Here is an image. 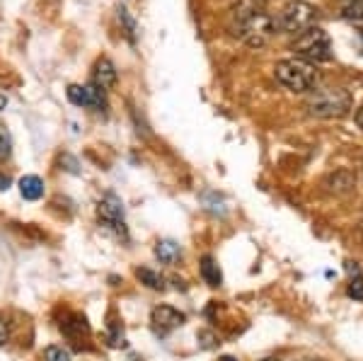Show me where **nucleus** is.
Segmentation results:
<instances>
[{
    "mask_svg": "<svg viewBox=\"0 0 363 361\" xmlns=\"http://www.w3.org/2000/svg\"><path fill=\"white\" fill-rule=\"evenodd\" d=\"M274 75L284 87H289L291 92H308L318 85L320 73L315 68V63L306 61V58H284L274 66Z\"/></svg>",
    "mask_w": 363,
    "mask_h": 361,
    "instance_id": "1",
    "label": "nucleus"
},
{
    "mask_svg": "<svg viewBox=\"0 0 363 361\" xmlns=\"http://www.w3.org/2000/svg\"><path fill=\"white\" fill-rule=\"evenodd\" d=\"M351 104H354V97H351L349 90H344V87H325V90H318L308 97L306 109L310 116L335 119V116L349 114Z\"/></svg>",
    "mask_w": 363,
    "mask_h": 361,
    "instance_id": "2",
    "label": "nucleus"
},
{
    "mask_svg": "<svg viewBox=\"0 0 363 361\" xmlns=\"http://www.w3.org/2000/svg\"><path fill=\"white\" fill-rule=\"evenodd\" d=\"M294 51L298 58H306L310 63L330 61L332 58V42L327 37L325 29L320 27H308L306 32L296 34Z\"/></svg>",
    "mask_w": 363,
    "mask_h": 361,
    "instance_id": "3",
    "label": "nucleus"
},
{
    "mask_svg": "<svg viewBox=\"0 0 363 361\" xmlns=\"http://www.w3.org/2000/svg\"><path fill=\"white\" fill-rule=\"evenodd\" d=\"M315 17H318V10L310 3H306V0H291L277 15V27L279 32L301 34L308 27H315Z\"/></svg>",
    "mask_w": 363,
    "mask_h": 361,
    "instance_id": "4",
    "label": "nucleus"
},
{
    "mask_svg": "<svg viewBox=\"0 0 363 361\" xmlns=\"http://www.w3.org/2000/svg\"><path fill=\"white\" fill-rule=\"evenodd\" d=\"M277 32H279L277 17L269 15V13H259V15L250 17L247 22H242L240 27L233 29V34L250 46H264Z\"/></svg>",
    "mask_w": 363,
    "mask_h": 361,
    "instance_id": "5",
    "label": "nucleus"
},
{
    "mask_svg": "<svg viewBox=\"0 0 363 361\" xmlns=\"http://www.w3.org/2000/svg\"><path fill=\"white\" fill-rule=\"evenodd\" d=\"M97 216H99V223L104 228H109L114 233L119 240H128V231H126V223H124V204L116 194H107L97 206Z\"/></svg>",
    "mask_w": 363,
    "mask_h": 361,
    "instance_id": "6",
    "label": "nucleus"
},
{
    "mask_svg": "<svg viewBox=\"0 0 363 361\" xmlns=\"http://www.w3.org/2000/svg\"><path fill=\"white\" fill-rule=\"evenodd\" d=\"M66 95H68V100L73 104H78V107H90V109H95V112L107 109V92L92 83L90 85H68Z\"/></svg>",
    "mask_w": 363,
    "mask_h": 361,
    "instance_id": "7",
    "label": "nucleus"
},
{
    "mask_svg": "<svg viewBox=\"0 0 363 361\" xmlns=\"http://www.w3.org/2000/svg\"><path fill=\"white\" fill-rule=\"evenodd\" d=\"M184 313H179L177 308L172 306H155L153 313H150V325H153V333L165 337L172 330H177L184 325Z\"/></svg>",
    "mask_w": 363,
    "mask_h": 361,
    "instance_id": "8",
    "label": "nucleus"
},
{
    "mask_svg": "<svg viewBox=\"0 0 363 361\" xmlns=\"http://www.w3.org/2000/svg\"><path fill=\"white\" fill-rule=\"evenodd\" d=\"M61 333L75 349H83L87 347L85 342L90 340V325H87V320L83 316H78V313H66L61 320Z\"/></svg>",
    "mask_w": 363,
    "mask_h": 361,
    "instance_id": "9",
    "label": "nucleus"
},
{
    "mask_svg": "<svg viewBox=\"0 0 363 361\" xmlns=\"http://www.w3.org/2000/svg\"><path fill=\"white\" fill-rule=\"evenodd\" d=\"M267 5L269 0H238L230 10V25L233 29L240 27L242 22H247L250 17L259 15V13H267Z\"/></svg>",
    "mask_w": 363,
    "mask_h": 361,
    "instance_id": "10",
    "label": "nucleus"
},
{
    "mask_svg": "<svg viewBox=\"0 0 363 361\" xmlns=\"http://www.w3.org/2000/svg\"><path fill=\"white\" fill-rule=\"evenodd\" d=\"M92 85L102 87L104 92L112 90V87L116 85V68L107 56L97 58L95 68H92Z\"/></svg>",
    "mask_w": 363,
    "mask_h": 361,
    "instance_id": "11",
    "label": "nucleus"
},
{
    "mask_svg": "<svg viewBox=\"0 0 363 361\" xmlns=\"http://www.w3.org/2000/svg\"><path fill=\"white\" fill-rule=\"evenodd\" d=\"M20 194L27 201H39L44 196V179L37 174H25L20 179Z\"/></svg>",
    "mask_w": 363,
    "mask_h": 361,
    "instance_id": "12",
    "label": "nucleus"
},
{
    "mask_svg": "<svg viewBox=\"0 0 363 361\" xmlns=\"http://www.w3.org/2000/svg\"><path fill=\"white\" fill-rule=\"evenodd\" d=\"M155 257L162 262V265H174L182 257V248L174 240H157L155 243Z\"/></svg>",
    "mask_w": 363,
    "mask_h": 361,
    "instance_id": "13",
    "label": "nucleus"
},
{
    "mask_svg": "<svg viewBox=\"0 0 363 361\" xmlns=\"http://www.w3.org/2000/svg\"><path fill=\"white\" fill-rule=\"evenodd\" d=\"M201 277H203V282H206L208 287H213V289L223 284V274H220L218 262L211 257V255H206V257H201Z\"/></svg>",
    "mask_w": 363,
    "mask_h": 361,
    "instance_id": "14",
    "label": "nucleus"
},
{
    "mask_svg": "<svg viewBox=\"0 0 363 361\" xmlns=\"http://www.w3.org/2000/svg\"><path fill=\"white\" fill-rule=\"evenodd\" d=\"M136 277L140 279V284H145V287L153 289V291H165L167 289V279L162 277L160 272L150 270V267H138Z\"/></svg>",
    "mask_w": 363,
    "mask_h": 361,
    "instance_id": "15",
    "label": "nucleus"
},
{
    "mask_svg": "<svg viewBox=\"0 0 363 361\" xmlns=\"http://www.w3.org/2000/svg\"><path fill=\"white\" fill-rule=\"evenodd\" d=\"M119 22H121V29H124V34H126V39L131 44H136V20H133L131 15H128V10L124 8V5H119Z\"/></svg>",
    "mask_w": 363,
    "mask_h": 361,
    "instance_id": "16",
    "label": "nucleus"
},
{
    "mask_svg": "<svg viewBox=\"0 0 363 361\" xmlns=\"http://www.w3.org/2000/svg\"><path fill=\"white\" fill-rule=\"evenodd\" d=\"M342 15L347 20H363V0H344Z\"/></svg>",
    "mask_w": 363,
    "mask_h": 361,
    "instance_id": "17",
    "label": "nucleus"
},
{
    "mask_svg": "<svg viewBox=\"0 0 363 361\" xmlns=\"http://www.w3.org/2000/svg\"><path fill=\"white\" fill-rule=\"evenodd\" d=\"M13 153V138H10V131L0 124V162H5Z\"/></svg>",
    "mask_w": 363,
    "mask_h": 361,
    "instance_id": "18",
    "label": "nucleus"
},
{
    "mask_svg": "<svg viewBox=\"0 0 363 361\" xmlns=\"http://www.w3.org/2000/svg\"><path fill=\"white\" fill-rule=\"evenodd\" d=\"M44 361H70V352L58 345H51L44 349Z\"/></svg>",
    "mask_w": 363,
    "mask_h": 361,
    "instance_id": "19",
    "label": "nucleus"
},
{
    "mask_svg": "<svg viewBox=\"0 0 363 361\" xmlns=\"http://www.w3.org/2000/svg\"><path fill=\"white\" fill-rule=\"evenodd\" d=\"M349 296H351V299H356V301H363V274L351 279V284H349Z\"/></svg>",
    "mask_w": 363,
    "mask_h": 361,
    "instance_id": "20",
    "label": "nucleus"
},
{
    "mask_svg": "<svg viewBox=\"0 0 363 361\" xmlns=\"http://www.w3.org/2000/svg\"><path fill=\"white\" fill-rule=\"evenodd\" d=\"M216 342H218V337H216L213 333H208V330H201V333H199V345H201L203 349L216 347Z\"/></svg>",
    "mask_w": 363,
    "mask_h": 361,
    "instance_id": "21",
    "label": "nucleus"
},
{
    "mask_svg": "<svg viewBox=\"0 0 363 361\" xmlns=\"http://www.w3.org/2000/svg\"><path fill=\"white\" fill-rule=\"evenodd\" d=\"M8 342V325H5V320L0 318V345H5Z\"/></svg>",
    "mask_w": 363,
    "mask_h": 361,
    "instance_id": "22",
    "label": "nucleus"
},
{
    "mask_svg": "<svg viewBox=\"0 0 363 361\" xmlns=\"http://www.w3.org/2000/svg\"><path fill=\"white\" fill-rule=\"evenodd\" d=\"M347 272H349V274H351V279L361 274V270H359V265H356V262H349V265H347Z\"/></svg>",
    "mask_w": 363,
    "mask_h": 361,
    "instance_id": "23",
    "label": "nucleus"
},
{
    "mask_svg": "<svg viewBox=\"0 0 363 361\" xmlns=\"http://www.w3.org/2000/svg\"><path fill=\"white\" fill-rule=\"evenodd\" d=\"M10 189V177L8 174H0V191H8Z\"/></svg>",
    "mask_w": 363,
    "mask_h": 361,
    "instance_id": "24",
    "label": "nucleus"
},
{
    "mask_svg": "<svg viewBox=\"0 0 363 361\" xmlns=\"http://www.w3.org/2000/svg\"><path fill=\"white\" fill-rule=\"evenodd\" d=\"M356 124H359V129L363 131V104L356 109Z\"/></svg>",
    "mask_w": 363,
    "mask_h": 361,
    "instance_id": "25",
    "label": "nucleus"
},
{
    "mask_svg": "<svg viewBox=\"0 0 363 361\" xmlns=\"http://www.w3.org/2000/svg\"><path fill=\"white\" fill-rule=\"evenodd\" d=\"M5 107H8V97H5V95H0V112H3Z\"/></svg>",
    "mask_w": 363,
    "mask_h": 361,
    "instance_id": "26",
    "label": "nucleus"
},
{
    "mask_svg": "<svg viewBox=\"0 0 363 361\" xmlns=\"http://www.w3.org/2000/svg\"><path fill=\"white\" fill-rule=\"evenodd\" d=\"M220 361H238V359H233V357H223V359H220Z\"/></svg>",
    "mask_w": 363,
    "mask_h": 361,
    "instance_id": "27",
    "label": "nucleus"
},
{
    "mask_svg": "<svg viewBox=\"0 0 363 361\" xmlns=\"http://www.w3.org/2000/svg\"><path fill=\"white\" fill-rule=\"evenodd\" d=\"M262 361H279V359H262Z\"/></svg>",
    "mask_w": 363,
    "mask_h": 361,
    "instance_id": "28",
    "label": "nucleus"
},
{
    "mask_svg": "<svg viewBox=\"0 0 363 361\" xmlns=\"http://www.w3.org/2000/svg\"><path fill=\"white\" fill-rule=\"evenodd\" d=\"M361 37H363V32H361Z\"/></svg>",
    "mask_w": 363,
    "mask_h": 361,
    "instance_id": "29",
    "label": "nucleus"
}]
</instances>
